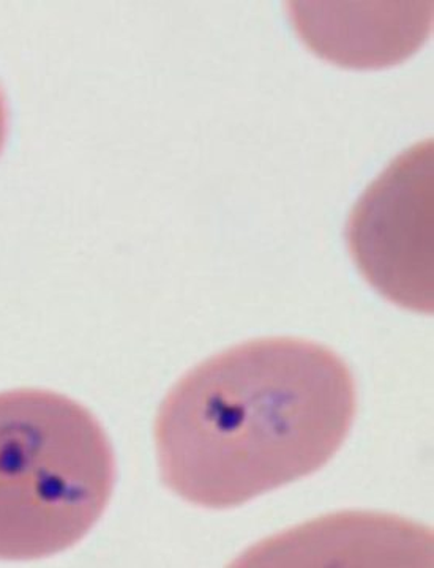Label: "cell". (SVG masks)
<instances>
[{
	"label": "cell",
	"mask_w": 434,
	"mask_h": 568,
	"mask_svg": "<svg viewBox=\"0 0 434 568\" xmlns=\"http://www.w3.org/2000/svg\"><path fill=\"white\" fill-rule=\"evenodd\" d=\"M290 3L293 22L306 47L327 61L372 69L413 54L432 29L433 2Z\"/></svg>",
	"instance_id": "277c9868"
},
{
	"label": "cell",
	"mask_w": 434,
	"mask_h": 568,
	"mask_svg": "<svg viewBox=\"0 0 434 568\" xmlns=\"http://www.w3.org/2000/svg\"><path fill=\"white\" fill-rule=\"evenodd\" d=\"M355 264L377 293L413 312H433V140L385 168L347 222Z\"/></svg>",
	"instance_id": "3957f363"
},
{
	"label": "cell",
	"mask_w": 434,
	"mask_h": 568,
	"mask_svg": "<svg viewBox=\"0 0 434 568\" xmlns=\"http://www.w3.org/2000/svg\"><path fill=\"white\" fill-rule=\"evenodd\" d=\"M114 481V452L91 410L50 390L0 394V559H44L77 545Z\"/></svg>",
	"instance_id": "7a4b0ae2"
},
{
	"label": "cell",
	"mask_w": 434,
	"mask_h": 568,
	"mask_svg": "<svg viewBox=\"0 0 434 568\" xmlns=\"http://www.w3.org/2000/svg\"><path fill=\"white\" fill-rule=\"evenodd\" d=\"M354 377L340 355L290 336L213 355L171 388L155 420L163 484L233 508L312 476L350 435Z\"/></svg>",
	"instance_id": "6da1fadb"
},
{
	"label": "cell",
	"mask_w": 434,
	"mask_h": 568,
	"mask_svg": "<svg viewBox=\"0 0 434 568\" xmlns=\"http://www.w3.org/2000/svg\"><path fill=\"white\" fill-rule=\"evenodd\" d=\"M7 136V104L3 99L2 89H0V152H2L3 142Z\"/></svg>",
	"instance_id": "5b68a950"
}]
</instances>
